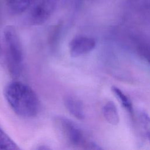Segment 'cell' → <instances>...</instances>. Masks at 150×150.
I'll return each instance as SVG.
<instances>
[{"label": "cell", "instance_id": "8", "mask_svg": "<svg viewBox=\"0 0 150 150\" xmlns=\"http://www.w3.org/2000/svg\"><path fill=\"white\" fill-rule=\"evenodd\" d=\"M111 91L115 97L118 100L121 105L129 113L132 112L133 107L129 98L118 87L116 86L111 87Z\"/></svg>", "mask_w": 150, "mask_h": 150}, {"label": "cell", "instance_id": "13", "mask_svg": "<svg viewBox=\"0 0 150 150\" xmlns=\"http://www.w3.org/2000/svg\"><path fill=\"white\" fill-rule=\"evenodd\" d=\"M1 53V43H0V54Z\"/></svg>", "mask_w": 150, "mask_h": 150}, {"label": "cell", "instance_id": "10", "mask_svg": "<svg viewBox=\"0 0 150 150\" xmlns=\"http://www.w3.org/2000/svg\"><path fill=\"white\" fill-rule=\"evenodd\" d=\"M17 144L0 127V150H18Z\"/></svg>", "mask_w": 150, "mask_h": 150}, {"label": "cell", "instance_id": "3", "mask_svg": "<svg viewBox=\"0 0 150 150\" xmlns=\"http://www.w3.org/2000/svg\"><path fill=\"white\" fill-rule=\"evenodd\" d=\"M60 0H33L29 8L31 24L39 25L46 22L54 12Z\"/></svg>", "mask_w": 150, "mask_h": 150}, {"label": "cell", "instance_id": "5", "mask_svg": "<svg viewBox=\"0 0 150 150\" xmlns=\"http://www.w3.org/2000/svg\"><path fill=\"white\" fill-rule=\"evenodd\" d=\"M96 40L86 36H77L69 43V52L72 57H78L92 51L96 47Z\"/></svg>", "mask_w": 150, "mask_h": 150}, {"label": "cell", "instance_id": "4", "mask_svg": "<svg viewBox=\"0 0 150 150\" xmlns=\"http://www.w3.org/2000/svg\"><path fill=\"white\" fill-rule=\"evenodd\" d=\"M57 123L64 137L69 144L86 148L88 141L86 140L81 128L74 122L66 117H59Z\"/></svg>", "mask_w": 150, "mask_h": 150}, {"label": "cell", "instance_id": "12", "mask_svg": "<svg viewBox=\"0 0 150 150\" xmlns=\"http://www.w3.org/2000/svg\"><path fill=\"white\" fill-rule=\"evenodd\" d=\"M139 52L150 65V46H141V47H139Z\"/></svg>", "mask_w": 150, "mask_h": 150}, {"label": "cell", "instance_id": "11", "mask_svg": "<svg viewBox=\"0 0 150 150\" xmlns=\"http://www.w3.org/2000/svg\"><path fill=\"white\" fill-rule=\"evenodd\" d=\"M140 120L148 139L150 142V117L145 112L140 113Z\"/></svg>", "mask_w": 150, "mask_h": 150}, {"label": "cell", "instance_id": "2", "mask_svg": "<svg viewBox=\"0 0 150 150\" xmlns=\"http://www.w3.org/2000/svg\"><path fill=\"white\" fill-rule=\"evenodd\" d=\"M6 65L10 74L14 77L22 73L24 54L20 38L12 26H6L4 32Z\"/></svg>", "mask_w": 150, "mask_h": 150}, {"label": "cell", "instance_id": "1", "mask_svg": "<svg viewBox=\"0 0 150 150\" xmlns=\"http://www.w3.org/2000/svg\"><path fill=\"white\" fill-rule=\"evenodd\" d=\"M4 95L8 104L18 115L35 117L39 110V101L33 90L26 84L14 81L6 86Z\"/></svg>", "mask_w": 150, "mask_h": 150}, {"label": "cell", "instance_id": "7", "mask_svg": "<svg viewBox=\"0 0 150 150\" xmlns=\"http://www.w3.org/2000/svg\"><path fill=\"white\" fill-rule=\"evenodd\" d=\"M103 114L106 121L112 125H117L120 121L117 108L112 101H108L103 107Z\"/></svg>", "mask_w": 150, "mask_h": 150}, {"label": "cell", "instance_id": "9", "mask_svg": "<svg viewBox=\"0 0 150 150\" xmlns=\"http://www.w3.org/2000/svg\"><path fill=\"white\" fill-rule=\"evenodd\" d=\"M33 0H7L8 4L12 11L20 13L28 9Z\"/></svg>", "mask_w": 150, "mask_h": 150}, {"label": "cell", "instance_id": "6", "mask_svg": "<svg viewBox=\"0 0 150 150\" xmlns=\"http://www.w3.org/2000/svg\"><path fill=\"white\" fill-rule=\"evenodd\" d=\"M64 104L72 116L79 120H82L84 118L83 105L79 98L72 95H67L64 98Z\"/></svg>", "mask_w": 150, "mask_h": 150}]
</instances>
